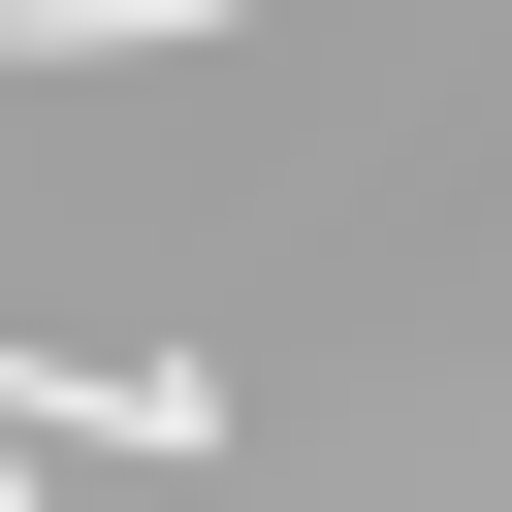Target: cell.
Instances as JSON below:
<instances>
[{
  "mask_svg": "<svg viewBox=\"0 0 512 512\" xmlns=\"http://www.w3.org/2000/svg\"><path fill=\"white\" fill-rule=\"evenodd\" d=\"M0 448H224L192 352H0Z\"/></svg>",
  "mask_w": 512,
  "mask_h": 512,
  "instance_id": "obj_1",
  "label": "cell"
},
{
  "mask_svg": "<svg viewBox=\"0 0 512 512\" xmlns=\"http://www.w3.org/2000/svg\"><path fill=\"white\" fill-rule=\"evenodd\" d=\"M192 32H256V0H0V64H192Z\"/></svg>",
  "mask_w": 512,
  "mask_h": 512,
  "instance_id": "obj_2",
  "label": "cell"
}]
</instances>
